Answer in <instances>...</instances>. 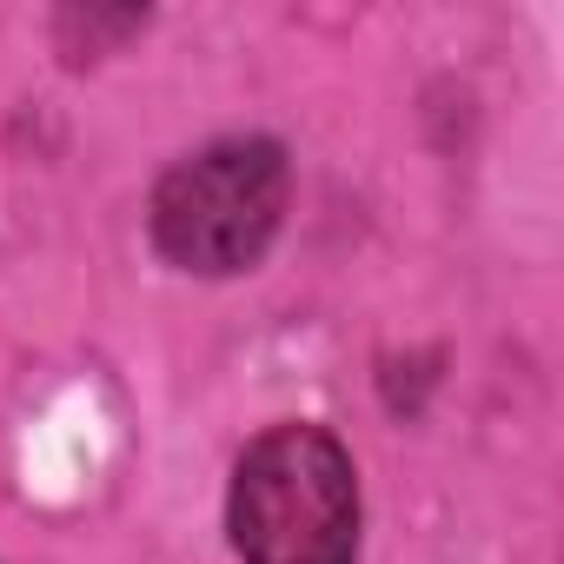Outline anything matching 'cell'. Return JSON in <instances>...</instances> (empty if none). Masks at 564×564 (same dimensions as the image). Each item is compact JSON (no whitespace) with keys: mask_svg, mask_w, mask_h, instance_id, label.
<instances>
[{"mask_svg":"<svg viewBox=\"0 0 564 564\" xmlns=\"http://www.w3.org/2000/svg\"><path fill=\"white\" fill-rule=\"evenodd\" d=\"M286 199H293V166L272 140H213L180 166H166L147 226L166 265L226 279L265 259L279 219H286Z\"/></svg>","mask_w":564,"mask_h":564,"instance_id":"obj_2","label":"cell"},{"mask_svg":"<svg viewBox=\"0 0 564 564\" xmlns=\"http://www.w3.org/2000/svg\"><path fill=\"white\" fill-rule=\"evenodd\" d=\"M226 531L239 564H359V471L326 425H272L246 445Z\"/></svg>","mask_w":564,"mask_h":564,"instance_id":"obj_1","label":"cell"}]
</instances>
